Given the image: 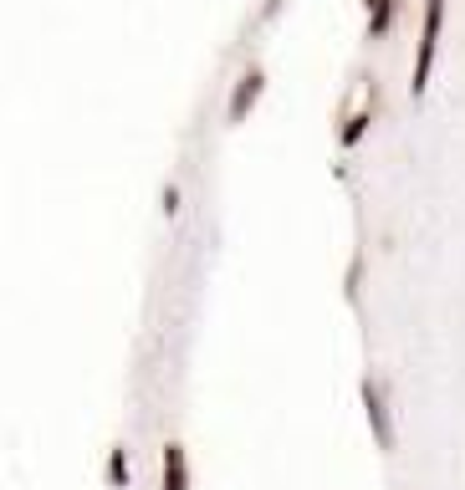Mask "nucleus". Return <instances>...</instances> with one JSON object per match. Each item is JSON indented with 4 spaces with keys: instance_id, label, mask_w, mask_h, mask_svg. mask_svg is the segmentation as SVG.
I'll list each match as a JSON object with an SVG mask.
<instances>
[{
    "instance_id": "nucleus-1",
    "label": "nucleus",
    "mask_w": 465,
    "mask_h": 490,
    "mask_svg": "<svg viewBox=\"0 0 465 490\" xmlns=\"http://www.w3.org/2000/svg\"><path fill=\"white\" fill-rule=\"evenodd\" d=\"M440 26H445V0H425V26H419V51H415V82L409 93H425L430 82V67H434V47H440Z\"/></svg>"
},
{
    "instance_id": "nucleus-2",
    "label": "nucleus",
    "mask_w": 465,
    "mask_h": 490,
    "mask_svg": "<svg viewBox=\"0 0 465 490\" xmlns=\"http://www.w3.org/2000/svg\"><path fill=\"white\" fill-rule=\"evenodd\" d=\"M363 414H369V424H373V440H379V450H394L399 444V434H394V419H389V404H384V383H373V379H363Z\"/></svg>"
},
{
    "instance_id": "nucleus-3",
    "label": "nucleus",
    "mask_w": 465,
    "mask_h": 490,
    "mask_svg": "<svg viewBox=\"0 0 465 490\" xmlns=\"http://www.w3.org/2000/svg\"><path fill=\"white\" fill-rule=\"evenodd\" d=\"M261 87H266V72H261V67H251V72L236 82V97H230V123H241L246 112H251V102L261 97Z\"/></svg>"
},
{
    "instance_id": "nucleus-4",
    "label": "nucleus",
    "mask_w": 465,
    "mask_h": 490,
    "mask_svg": "<svg viewBox=\"0 0 465 490\" xmlns=\"http://www.w3.org/2000/svg\"><path fill=\"white\" fill-rule=\"evenodd\" d=\"M164 490H190V459H184V444H164Z\"/></svg>"
},
{
    "instance_id": "nucleus-5",
    "label": "nucleus",
    "mask_w": 465,
    "mask_h": 490,
    "mask_svg": "<svg viewBox=\"0 0 465 490\" xmlns=\"http://www.w3.org/2000/svg\"><path fill=\"white\" fill-rule=\"evenodd\" d=\"M394 21V0H369V36H384Z\"/></svg>"
},
{
    "instance_id": "nucleus-6",
    "label": "nucleus",
    "mask_w": 465,
    "mask_h": 490,
    "mask_svg": "<svg viewBox=\"0 0 465 490\" xmlns=\"http://www.w3.org/2000/svg\"><path fill=\"white\" fill-rule=\"evenodd\" d=\"M123 475H129V459H123V450H112L108 455V480L112 486H123Z\"/></svg>"
},
{
    "instance_id": "nucleus-7",
    "label": "nucleus",
    "mask_w": 465,
    "mask_h": 490,
    "mask_svg": "<svg viewBox=\"0 0 465 490\" xmlns=\"http://www.w3.org/2000/svg\"><path fill=\"white\" fill-rule=\"evenodd\" d=\"M174 209H179V190L169 184V190H164V215H174Z\"/></svg>"
}]
</instances>
